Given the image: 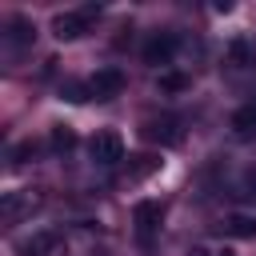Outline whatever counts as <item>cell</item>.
Listing matches in <instances>:
<instances>
[{
  "label": "cell",
  "instance_id": "12",
  "mask_svg": "<svg viewBox=\"0 0 256 256\" xmlns=\"http://www.w3.org/2000/svg\"><path fill=\"white\" fill-rule=\"evenodd\" d=\"M52 244H56V236H52V232H36V236L24 244V252H28V256H44Z\"/></svg>",
  "mask_w": 256,
  "mask_h": 256
},
{
  "label": "cell",
  "instance_id": "16",
  "mask_svg": "<svg viewBox=\"0 0 256 256\" xmlns=\"http://www.w3.org/2000/svg\"><path fill=\"white\" fill-rule=\"evenodd\" d=\"M64 100H84V88H80V84H68V88H64Z\"/></svg>",
  "mask_w": 256,
  "mask_h": 256
},
{
  "label": "cell",
  "instance_id": "7",
  "mask_svg": "<svg viewBox=\"0 0 256 256\" xmlns=\"http://www.w3.org/2000/svg\"><path fill=\"white\" fill-rule=\"evenodd\" d=\"M224 232L236 236V240H256V216H248V212H232V216H224Z\"/></svg>",
  "mask_w": 256,
  "mask_h": 256
},
{
  "label": "cell",
  "instance_id": "10",
  "mask_svg": "<svg viewBox=\"0 0 256 256\" xmlns=\"http://www.w3.org/2000/svg\"><path fill=\"white\" fill-rule=\"evenodd\" d=\"M172 128H176V120H152V124L144 128V136H148V140H168V144H172V140H180V132H172Z\"/></svg>",
  "mask_w": 256,
  "mask_h": 256
},
{
  "label": "cell",
  "instance_id": "6",
  "mask_svg": "<svg viewBox=\"0 0 256 256\" xmlns=\"http://www.w3.org/2000/svg\"><path fill=\"white\" fill-rule=\"evenodd\" d=\"M28 208H36V196H32V192H8V196H4V204H0V212H4V220H8V224H16Z\"/></svg>",
  "mask_w": 256,
  "mask_h": 256
},
{
  "label": "cell",
  "instance_id": "18",
  "mask_svg": "<svg viewBox=\"0 0 256 256\" xmlns=\"http://www.w3.org/2000/svg\"><path fill=\"white\" fill-rule=\"evenodd\" d=\"M216 256H236V252H232V248H220V252H216Z\"/></svg>",
  "mask_w": 256,
  "mask_h": 256
},
{
  "label": "cell",
  "instance_id": "4",
  "mask_svg": "<svg viewBox=\"0 0 256 256\" xmlns=\"http://www.w3.org/2000/svg\"><path fill=\"white\" fill-rule=\"evenodd\" d=\"M132 220H136L140 236H148V232L160 228V220H164V204H160V200H140V204L132 208Z\"/></svg>",
  "mask_w": 256,
  "mask_h": 256
},
{
  "label": "cell",
  "instance_id": "8",
  "mask_svg": "<svg viewBox=\"0 0 256 256\" xmlns=\"http://www.w3.org/2000/svg\"><path fill=\"white\" fill-rule=\"evenodd\" d=\"M160 168H164L160 152H140V156H132V164H128V180H144V176H152V172H160Z\"/></svg>",
  "mask_w": 256,
  "mask_h": 256
},
{
  "label": "cell",
  "instance_id": "1",
  "mask_svg": "<svg viewBox=\"0 0 256 256\" xmlns=\"http://www.w3.org/2000/svg\"><path fill=\"white\" fill-rule=\"evenodd\" d=\"M100 16V8H80V12H60L56 20H52V36L56 40H80L88 28H92V20Z\"/></svg>",
  "mask_w": 256,
  "mask_h": 256
},
{
  "label": "cell",
  "instance_id": "15",
  "mask_svg": "<svg viewBox=\"0 0 256 256\" xmlns=\"http://www.w3.org/2000/svg\"><path fill=\"white\" fill-rule=\"evenodd\" d=\"M248 60V48L244 44H232V64H244Z\"/></svg>",
  "mask_w": 256,
  "mask_h": 256
},
{
  "label": "cell",
  "instance_id": "2",
  "mask_svg": "<svg viewBox=\"0 0 256 256\" xmlns=\"http://www.w3.org/2000/svg\"><path fill=\"white\" fill-rule=\"evenodd\" d=\"M88 156L96 160V164H120L124 160V140H120V132H96L92 140H88Z\"/></svg>",
  "mask_w": 256,
  "mask_h": 256
},
{
  "label": "cell",
  "instance_id": "5",
  "mask_svg": "<svg viewBox=\"0 0 256 256\" xmlns=\"http://www.w3.org/2000/svg\"><path fill=\"white\" fill-rule=\"evenodd\" d=\"M172 52H176V36H152L148 44H144V64H168L172 60Z\"/></svg>",
  "mask_w": 256,
  "mask_h": 256
},
{
  "label": "cell",
  "instance_id": "3",
  "mask_svg": "<svg viewBox=\"0 0 256 256\" xmlns=\"http://www.w3.org/2000/svg\"><path fill=\"white\" fill-rule=\"evenodd\" d=\"M88 92H92L96 100H112V96H120V92H124V72H120V68H100V72L88 80Z\"/></svg>",
  "mask_w": 256,
  "mask_h": 256
},
{
  "label": "cell",
  "instance_id": "17",
  "mask_svg": "<svg viewBox=\"0 0 256 256\" xmlns=\"http://www.w3.org/2000/svg\"><path fill=\"white\" fill-rule=\"evenodd\" d=\"M188 256H212V252H208V248H192Z\"/></svg>",
  "mask_w": 256,
  "mask_h": 256
},
{
  "label": "cell",
  "instance_id": "14",
  "mask_svg": "<svg viewBox=\"0 0 256 256\" xmlns=\"http://www.w3.org/2000/svg\"><path fill=\"white\" fill-rule=\"evenodd\" d=\"M248 124H256V104H244V108L232 116V128H248Z\"/></svg>",
  "mask_w": 256,
  "mask_h": 256
},
{
  "label": "cell",
  "instance_id": "11",
  "mask_svg": "<svg viewBox=\"0 0 256 256\" xmlns=\"http://www.w3.org/2000/svg\"><path fill=\"white\" fill-rule=\"evenodd\" d=\"M52 148H56V152H68V148H76V132H72L68 124H56V128H52Z\"/></svg>",
  "mask_w": 256,
  "mask_h": 256
},
{
  "label": "cell",
  "instance_id": "9",
  "mask_svg": "<svg viewBox=\"0 0 256 256\" xmlns=\"http://www.w3.org/2000/svg\"><path fill=\"white\" fill-rule=\"evenodd\" d=\"M8 40H12L16 48L32 44V40H36V24H32L28 16H12V20H8Z\"/></svg>",
  "mask_w": 256,
  "mask_h": 256
},
{
  "label": "cell",
  "instance_id": "13",
  "mask_svg": "<svg viewBox=\"0 0 256 256\" xmlns=\"http://www.w3.org/2000/svg\"><path fill=\"white\" fill-rule=\"evenodd\" d=\"M188 88V76L184 72H164L160 76V92H184Z\"/></svg>",
  "mask_w": 256,
  "mask_h": 256
}]
</instances>
